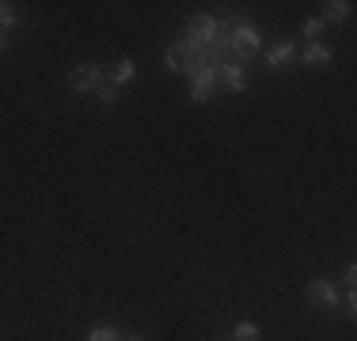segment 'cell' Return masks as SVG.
<instances>
[{"label": "cell", "mask_w": 357, "mask_h": 341, "mask_svg": "<svg viewBox=\"0 0 357 341\" xmlns=\"http://www.w3.org/2000/svg\"><path fill=\"white\" fill-rule=\"evenodd\" d=\"M262 49V31L248 19H236L228 23V31L220 27V38H217V54H232L240 65H248L255 54Z\"/></svg>", "instance_id": "6da1fadb"}, {"label": "cell", "mask_w": 357, "mask_h": 341, "mask_svg": "<svg viewBox=\"0 0 357 341\" xmlns=\"http://www.w3.org/2000/svg\"><path fill=\"white\" fill-rule=\"evenodd\" d=\"M220 27H225V23L213 19V15H198V19H190V27H186V38H183V42H190V46H198V49H217Z\"/></svg>", "instance_id": "7a4b0ae2"}, {"label": "cell", "mask_w": 357, "mask_h": 341, "mask_svg": "<svg viewBox=\"0 0 357 341\" xmlns=\"http://www.w3.org/2000/svg\"><path fill=\"white\" fill-rule=\"evenodd\" d=\"M217 72H220V61H206V65L190 68V99L194 102L209 99V91H213V84H217Z\"/></svg>", "instance_id": "3957f363"}, {"label": "cell", "mask_w": 357, "mask_h": 341, "mask_svg": "<svg viewBox=\"0 0 357 341\" xmlns=\"http://www.w3.org/2000/svg\"><path fill=\"white\" fill-rule=\"evenodd\" d=\"M99 84H103V72H99V65H76L69 72V88L76 95H88V91H99Z\"/></svg>", "instance_id": "277c9868"}, {"label": "cell", "mask_w": 357, "mask_h": 341, "mask_svg": "<svg viewBox=\"0 0 357 341\" xmlns=\"http://www.w3.org/2000/svg\"><path fill=\"white\" fill-rule=\"evenodd\" d=\"M338 288H335V280H327V277H316L308 285V303H316V307H338Z\"/></svg>", "instance_id": "5b68a950"}, {"label": "cell", "mask_w": 357, "mask_h": 341, "mask_svg": "<svg viewBox=\"0 0 357 341\" xmlns=\"http://www.w3.org/2000/svg\"><path fill=\"white\" fill-rule=\"evenodd\" d=\"M220 80H225V88L232 91V95H240V91H248V68H243L240 61H220Z\"/></svg>", "instance_id": "8992f818"}, {"label": "cell", "mask_w": 357, "mask_h": 341, "mask_svg": "<svg viewBox=\"0 0 357 341\" xmlns=\"http://www.w3.org/2000/svg\"><path fill=\"white\" fill-rule=\"evenodd\" d=\"M296 61H301L304 68H323V65H331L335 61V54H331L323 42H308L304 49H296Z\"/></svg>", "instance_id": "52a82bcc"}, {"label": "cell", "mask_w": 357, "mask_h": 341, "mask_svg": "<svg viewBox=\"0 0 357 341\" xmlns=\"http://www.w3.org/2000/svg\"><path fill=\"white\" fill-rule=\"evenodd\" d=\"M293 61H296V42H278V46L266 54V65L270 68H285V65H293Z\"/></svg>", "instance_id": "ba28073f"}, {"label": "cell", "mask_w": 357, "mask_h": 341, "mask_svg": "<svg viewBox=\"0 0 357 341\" xmlns=\"http://www.w3.org/2000/svg\"><path fill=\"white\" fill-rule=\"evenodd\" d=\"M350 15H354L350 0H331V4H323V23H346Z\"/></svg>", "instance_id": "9c48e42d"}, {"label": "cell", "mask_w": 357, "mask_h": 341, "mask_svg": "<svg viewBox=\"0 0 357 341\" xmlns=\"http://www.w3.org/2000/svg\"><path fill=\"white\" fill-rule=\"evenodd\" d=\"M133 76H137V65H133V57H122V61L114 65V72H110V88H122V84H130Z\"/></svg>", "instance_id": "30bf717a"}, {"label": "cell", "mask_w": 357, "mask_h": 341, "mask_svg": "<svg viewBox=\"0 0 357 341\" xmlns=\"http://www.w3.org/2000/svg\"><path fill=\"white\" fill-rule=\"evenodd\" d=\"M232 341H259V326H255V322H240V326L232 330Z\"/></svg>", "instance_id": "8fae6325"}, {"label": "cell", "mask_w": 357, "mask_h": 341, "mask_svg": "<svg viewBox=\"0 0 357 341\" xmlns=\"http://www.w3.org/2000/svg\"><path fill=\"white\" fill-rule=\"evenodd\" d=\"M88 341H122V338H118L114 326H91L88 330Z\"/></svg>", "instance_id": "7c38bea8"}, {"label": "cell", "mask_w": 357, "mask_h": 341, "mask_svg": "<svg viewBox=\"0 0 357 341\" xmlns=\"http://www.w3.org/2000/svg\"><path fill=\"white\" fill-rule=\"evenodd\" d=\"M15 27V12H12V4H0V38H4L8 31Z\"/></svg>", "instance_id": "4fadbf2b"}, {"label": "cell", "mask_w": 357, "mask_h": 341, "mask_svg": "<svg viewBox=\"0 0 357 341\" xmlns=\"http://www.w3.org/2000/svg\"><path fill=\"white\" fill-rule=\"evenodd\" d=\"M301 34H304V38H319V34H323V19H319V15L304 19V23H301Z\"/></svg>", "instance_id": "5bb4252c"}, {"label": "cell", "mask_w": 357, "mask_h": 341, "mask_svg": "<svg viewBox=\"0 0 357 341\" xmlns=\"http://www.w3.org/2000/svg\"><path fill=\"white\" fill-rule=\"evenodd\" d=\"M96 95H99V102H103V106H114V102H118V91L110 88V84H99Z\"/></svg>", "instance_id": "9a60e30c"}, {"label": "cell", "mask_w": 357, "mask_h": 341, "mask_svg": "<svg viewBox=\"0 0 357 341\" xmlns=\"http://www.w3.org/2000/svg\"><path fill=\"white\" fill-rule=\"evenodd\" d=\"M357 311V296H354V288L346 292V315H354Z\"/></svg>", "instance_id": "2e32d148"}, {"label": "cell", "mask_w": 357, "mask_h": 341, "mask_svg": "<svg viewBox=\"0 0 357 341\" xmlns=\"http://www.w3.org/2000/svg\"><path fill=\"white\" fill-rule=\"evenodd\" d=\"M342 277H346V285L354 288V280H357V266H354V262H350V266H346V273H342Z\"/></svg>", "instance_id": "e0dca14e"}, {"label": "cell", "mask_w": 357, "mask_h": 341, "mask_svg": "<svg viewBox=\"0 0 357 341\" xmlns=\"http://www.w3.org/2000/svg\"><path fill=\"white\" fill-rule=\"evenodd\" d=\"M126 341H141V338H126Z\"/></svg>", "instance_id": "ac0fdd59"}, {"label": "cell", "mask_w": 357, "mask_h": 341, "mask_svg": "<svg viewBox=\"0 0 357 341\" xmlns=\"http://www.w3.org/2000/svg\"><path fill=\"white\" fill-rule=\"evenodd\" d=\"M0 49H4V38H0Z\"/></svg>", "instance_id": "d6986e66"}]
</instances>
